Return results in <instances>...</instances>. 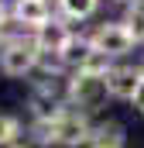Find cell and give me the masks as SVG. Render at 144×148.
<instances>
[{
	"mask_svg": "<svg viewBox=\"0 0 144 148\" xmlns=\"http://www.w3.org/2000/svg\"><path fill=\"white\" fill-rule=\"evenodd\" d=\"M0 24H3V3H0Z\"/></svg>",
	"mask_w": 144,
	"mask_h": 148,
	"instance_id": "obj_15",
	"label": "cell"
},
{
	"mask_svg": "<svg viewBox=\"0 0 144 148\" xmlns=\"http://www.w3.org/2000/svg\"><path fill=\"white\" fill-rule=\"evenodd\" d=\"M130 103H134V107L144 114V76L137 79V86H134V93H130Z\"/></svg>",
	"mask_w": 144,
	"mask_h": 148,
	"instance_id": "obj_14",
	"label": "cell"
},
{
	"mask_svg": "<svg viewBox=\"0 0 144 148\" xmlns=\"http://www.w3.org/2000/svg\"><path fill=\"white\" fill-rule=\"evenodd\" d=\"M120 3H130V0H120Z\"/></svg>",
	"mask_w": 144,
	"mask_h": 148,
	"instance_id": "obj_16",
	"label": "cell"
},
{
	"mask_svg": "<svg viewBox=\"0 0 144 148\" xmlns=\"http://www.w3.org/2000/svg\"><path fill=\"white\" fill-rule=\"evenodd\" d=\"M89 134V124L82 114H58L52 124H48V138L45 141H62V145H79L86 141Z\"/></svg>",
	"mask_w": 144,
	"mask_h": 148,
	"instance_id": "obj_3",
	"label": "cell"
},
{
	"mask_svg": "<svg viewBox=\"0 0 144 148\" xmlns=\"http://www.w3.org/2000/svg\"><path fill=\"white\" fill-rule=\"evenodd\" d=\"M124 24L134 35V41H144V0H130V14H127Z\"/></svg>",
	"mask_w": 144,
	"mask_h": 148,
	"instance_id": "obj_11",
	"label": "cell"
},
{
	"mask_svg": "<svg viewBox=\"0 0 144 148\" xmlns=\"http://www.w3.org/2000/svg\"><path fill=\"white\" fill-rule=\"evenodd\" d=\"M137 79H141V73H134V69H107V93L110 97H127V100H130Z\"/></svg>",
	"mask_w": 144,
	"mask_h": 148,
	"instance_id": "obj_5",
	"label": "cell"
},
{
	"mask_svg": "<svg viewBox=\"0 0 144 148\" xmlns=\"http://www.w3.org/2000/svg\"><path fill=\"white\" fill-rule=\"evenodd\" d=\"M93 45L103 48L107 55H124V52H130L134 35L127 31V24H103V28L96 31V38H93Z\"/></svg>",
	"mask_w": 144,
	"mask_h": 148,
	"instance_id": "obj_4",
	"label": "cell"
},
{
	"mask_svg": "<svg viewBox=\"0 0 144 148\" xmlns=\"http://www.w3.org/2000/svg\"><path fill=\"white\" fill-rule=\"evenodd\" d=\"M14 134H17V121H14V117H3V114H0V145L14 141Z\"/></svg>",
	"mask_w": 144,
	"mask_h": 148,
	"instance_id": "obj_13",
	"label": "cell"
},
{
	"mask_svg": "<svg viewBox=\"0 0 144 148\" xmlns=\"http://www.w3.org/2000/svg\"><path fill=\"white\" fill-rule=\"evenodd\" d=\"M58 114H62V110H58V100L52 97V90H45V93L35 97V117H38V121H55Z\"/></svg>",
	"mask_w": 144,
	"mask_h": 148,
	"instance_id": "obj_10",
	"label": "cell"
},
{
	"mask_svg": "<svg viewBox=\"0 0 144 148\" xmlns=\"http://www.w3.org/2000/svg\"><path fill=\"white\" fill-rule=\"evenodd\" d=\"M93 7H96V0H62V10L69 17H89Z\"/></svg>",
	"mask_w": 144,
	"mask_h": 148,
	"instance_id": "obj_12",
	"label": "cell"
},
{
	"mask_svg": "<svg viewBox=\"0 0 144 148\" xmlns=\"http://www.w3.org/2000/svg\"><path fill=\"white\" fill-rule=\"evenodd\" d=\"M38 66V41H28V38H14L3 45L0 52V69L7 76H24Z\"/></svg>",
	"mask_w": 144,
	"mask_h": 148,
	"instance_id": "obj_1",
	"label": "cell"
},
{
	"mask_svg": "<svg viewBox=\"0 0 144 148\" xmlns=\"http://www.w3.org/2000/svg\"><path fill=\"white\" fill-rule=\"evenodd\" d=\"M17 17L24 21V24H31V28H38V24H45L48 21V7H45V0H17Z\"/></svg>",
	"mask_w": 144,
	"mask_h": 148,
	"instance_id": "obj_8",
	"label": "cell"
},
{
	"mask_svg": "<svg viewBox=\"0 0 144 148\" xmlns=\"http://www.w3.org/2000/svg\"><path fill=\"white\" fill-rule=\"evenodd\" d=\"M86 141L96 145V148H103V145H124V127H120V124H100V127H89Z\"/></svg>",
	"mask_w": 144,
	"mask_h": 148,
	"instance_id": "obj_7",
	"label": "cell"
},
{
	"mask_svg": "<svg viewBox=\"0 0 144 148\" xmlns=\"http://www.w3.org/2000/svg\"><path fill=\"white\" fill-rule=\"evenodd\" d=\"M93 52V41H86V38H69L65 45H62V59H65V66H82V59Z\"/></svg>",
	"mask_w": 144,
	"mask_h": 148,
	"instance_id": "obj_9",
	"label": "cell"
},
{
	"mask_svg": "<svg viewBox=\"0 0 144 148\" xmlns=\"http://www.w3.org/2000/svg\"><path fill=\"white\" fill-rule=\"evenodd\" d=\"M69 93H72V100H75L79 107L96 110V103L107 97V76H96V73L79 69V76L69 83Z\"/></svg>",
	"mask_w": 144,
	"mask_h": 148,
	"instance_id": "obj_2",
	"label": "cell"
},
{
	"mask_svg": "<svg viewBox=\"0 0 144 148\" xmlns=\"http://www.w3.org/2000/svg\"><path fill=\"white\" fill-rule=\"evenodd\" d=\"M69 28L62 21H45L38 24V48H52V52H62V45L69 41Z\"/></svg>",
	"mask_w": 144,
	"mask_h": 148,
	"instance_id": "obj_6",
	"label": "cell"
}]
</instances>
